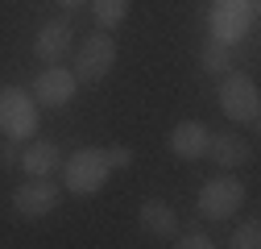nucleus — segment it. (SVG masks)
Listing matches in <instances>:
<instances>
[{
    "mask_svg": "<svg viewBox=\"0 0 261 249\" xmlns=\"http://www.w3.org/2000/svg\"><path fill=\"white\" fill-rule=\"evenodd\" d=\"M62 191H58V183L50 175H29L17 191H13V208L25 216V220H42V216H50L58 208Z\"/></svg>",
    "mask_w": 261,
    "mask_h": 249,
    "instance_id": "7",
    "label": "nucleus"
},
{
    "mask_svg": "<svg viewBox=\"0 0 261 249\" xmlns=\"http://www.w3.org/2000/svg\"><path fill=\"white\" fill-rule=\"evenodd\" d=\"M207 158L220 166V170H237L249 162V145L237 137V133H212L207 141Z\"/></svg>",
    "mask_w": 261,
    "mask_h": 249,
    "instance_id": "12",
    "label": "nucleus"
},
{
    "mask_svg": "<svg viewBox=\"0 0 261 249\" xmlns=\"http://www.w3.org/2000/svg\"><path fill=\"white\" fill-rule=\"evenodd\" d=\"M207 141H212V129L203 120H178L174 129H170V154L182 162H195V158H203L207 154Z\"/></svg>",
    "mask_w": 261,
    "mask_h": 249,
    "instance_id": "10",
    "label": "nucleus"
},
{
    "mask_svg": "<svg viewBox=\"0 0 261 249\" xmlns=\"http://www.w3.org/2000/svg\"><path fill=\"white\" fill-rule=\"evenodd\" d=\"M62 9H79V5H87V0H58Z\"/></svg>",
    "mask_w": 261,
    "mask_h": 249,
    "instance_id": "20",
    "label": "nucleus"
},
{
    "mask_svg": "<svg viewBox=\"0 0 261 249\" xmlns=\"http://www.w3.org/2000/svg\"><path fill=\"white\" fill-rule=\"evenodd\" d=\"M0 162H5V166H17V162H21V150H17V141H13V137L0 141Z\"/></svg>",
    "mask_w": 261,
    "mask_h": 249,
    "instance_id": "19",
    "label": "nucleus"
},
{
    "mask_svg": "<svg viewBox=\"0 0 261 249\" xmlns=\"http://www.w3.org/2000/svg\"><path fill=\"white\" fill-rule=\"evenodd\" d=\"M257 21V0H212V13H207V29L216 42H241Z\"/></svg>",
    "mask_w": 261,
    "mask_h": 249,
    "instance_id": "4",
    "label": "nucleus"
},
{
    "mask_svg": "<svg viewBox=\"0 0 261 249\" xmlns=\"http://www.w3.org/2000/svg\"><path fill=\"white\" fill-rule=\"evenodd\" d=\"M108 175H112V166L104 158V150H95V145L75 150L71 158L62 162V183H67L71 195H95V191H104Z\"/></svg>",
    "mask_w": 261,
    "mask_h": 249,
    "instance_id": "2",
    "label": "nucleus"
},
{
    "mask_svg": "<svg viewBox=\"0 0 261 249\" xmlns=\"http://www.w3.org/2000/svg\"><path fill=\"white\" fill-rule=\"evenodd\" d=\"M0 137L29 141L38 137V100L25 87H0Z\"/></svg>",
    "mask_w": 261,
    "mask_h": 249,
    "instance_id": "1",
    "label": "nucleus"
},
{
    "mask_svg": "<svg viewBox=\"0 0 261 249\" xmlns=\"http://www.w3.org/2000/svg\"><path fill=\"white\" fill-rule=\"evenodd\" d=\"M71 42H75V25H71V17H54V21H46L42 29H38V38H34V54L46 62H62L71 54Z\"/></svg>",
    "mask_w": 261,
    "mask_h": 249,
    "instance_id": "9",
    "label": "nucleus"
},
{
    "mask_svg": "<svg viewBox=\"0 0 261 249\" xmlns=\"http://www.w3.org/2000/svg\"><path fill=\"white\" fill-rule=\"evenodd\" d=\"M75 91H79V79H75L71 67H62V62H50V67L34 79V100H38L42 108H62V104H71Z\"/></svg>",
    "mask_w": 261,
    "mask_h": 249,
    "instance_id": "8",
    "label": "nucleus"
},
{
    "mask_svg": "<svg viewBox=\"0 0 261 249\" xmlns=\"http://www.w3.org/2000/svg\"><path fill=\"white\" fill-rule=\"evenodd\" d=\"M116 67V42L108 38V29H95L91 38L79 42L75 50V79L79 83H104Z\"/></svg>",
    "mask_w": 261,
    "mask_h": 249,
    "instance_id": "3",
    "label": "nucleus"
},
{
    "mask_svg": "<svg viewBox=\"0 0 261 249\" xmlns=\"http://www.w3.org/2000/svg\"><path fill=\"white\" fill-rule=\"evenodd\" d=\"M104 158H108L112 170H128V166H133V150H128V145H112V150H104Z\"/></svg>",
    "mask_w": 261,
    "mask_h": 249,
    "instance_id": "17",
    "label": "nucleus"
},
{
    "mask_svg": "<svg viewBox=\"0 0 261 249\" xmlns=\"http://www.w3.org/2000/svg\"><path fill=\"white\" fill-rule=\"evenodd\" d=\"M228 245H232V249H257V245H261V225H257V220H245V225L232 233Z\"/></svg>",
    "mask_w": 261,
    "mask_h": 249,
    "instance_id": "16",
    "label": "nucleus"
},
{
    "mask_svg": "<svg viewBox=\"0 0 261 249\" xmlns=\"http://www.w3.org/2000/svg\"><path fill=\"white\" fill-rule=\"evenodd\" d=\"M241 204H245V187L237 175H216L199 187V216H207V220H232Z\"/></svg>",
    "mask_w": 261,
    "mask_h": 249,
    "instance_id": "6",
    "label": "nucleus"
},
{
    "mask_svg": "<svg viewBox=\"0 0 261 249\" xmlns=\"http://www.w3.org/2000/svg\"><path fill=\"white\" fill-rule=\"evenodd\" d=\"M199 71L203 75H228L232 71V46L228 42H203V50H199Z\"/></svg>",
    "mask_w": 261,
    "mask_h": 249,
    "instance_id": "14",
    "label": "nucleus"
},
{
    "mask_svg": "<svg viewBox=\"0 0 261 249\" xmlns=\"http://www.w3.org/2000/svg\"><path fill=\"white\" fill-rule=\"evenodd\" d=\"M87 5H91V17L100 29H116L128 17V0H87Z\"/></svg>",
    "mask_w": 261,
    "mask_h": 249,
    "instance_id": "15",
    "label": "nucleus"
},
{
    "mask_svg": "<svg viewBox=\"0 0 261 249\" xmlns=\"http://www.w3.org/2000/svg\"><path fill=\"white\" fill-rule=\"evenodd\" d=\"M174 245H178V249H212V237L199 233V229H191V233H182Z\"/></svg>",
    "mask_w": 261,
    "mask_h": 249,
    "instance_id": "18",
    "label": "nucleus"
},
{
    "mask_svg": "<svg viewBox=\"0 0 261 249\" xmlns=\"http://www.w3.org/2000/svg\"><path fill=\"white\" fill-rule=\"evenodd\" d=\"M25 175H54L62 166V150L54 141H34L29 137V145L21 150V162H17Z\"/></svg>",
    "mask_w": 261,
    "mask_h": 249,
    "instance_id": "13",
    "label": "nucleus"
},
{
    "mask_svg": "<svg viewBox=\"0 0 261 249\" xmlns=\"http://www.w3.org/2000/svg\"><path fill=\"white\" fill-rule=\"evenodd\" d=\"M137 225H141L149 237L174 241V233H178V216H174V208H170L166 200H145V204L137 208Z\"/></svg>",
    "mask_w": 261,
    "mask_h": 249,
    "instance_id": "11",
    "label": "nucleus"
},
{
    "mask_svg": "<svg viewBox=\"0 0 261 249\" xmlns=\"http://www.w3.org/2000/svg\"><path fill=\"white\" fill-rule=\"evenodd\" d=\"M220 112L237 124H257L261 116V91L249 75H232L228 71L224 83H220Z\"/></svg>",
    "mask_w": 261,
    "mask_h": 249,
    "instance_id": "5",
    "label": "nucleus"
}]
</instances>
